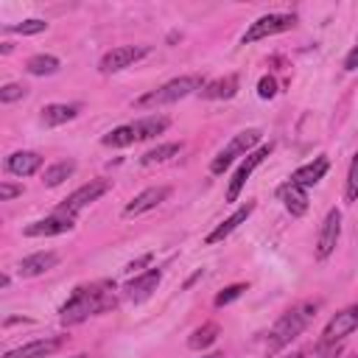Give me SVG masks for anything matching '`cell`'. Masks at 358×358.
I'll return each instance as SVG.
<instances>
[{"label": "cell", "mask_w": 358, "mask_h": 358, "mask_svg": "<svg viewBox=\"0 0 358 358\" xmlns=\"http://www.w3.org/2000/svg\"><path fill=\"white\" fill-rule=\"evenodd\" d=\"M117 305V294H115V282L112 280H98L90 285H78L70 299L59 308V319L62 324H78L95 313H106Z\"/></svg>", "instance_id": "6da1fadb"}, {"label": "cell", "mask_w": 358, "mask_h": 358, "mask_svg": "<svg viewBox=\"0 0 358 358\" xmlns=\"http://www.w3.org/2000/svg\"><path fill=\"white\" fill-rule=\"evenodd\" d=\"M316 308H319V302H302V305L285 310L268 333V352H277L285 344H291V338H296L308 327V322L316 316Z\"/></svg>", "instance_id": "7a4b0ae2"}, {"label": "cell", "mask_w": 358, "mask_h": 358, "mask_svg": "<svg viewBox=\"0 0 358 358\" xmlns=\"http://www.w3.org/2000/svg\"><path fill=\"white\" fill-rule=\"evenodd\" d=\"M201 90H204V78L201 76H179V78H171L168 84L140 95L134 101V106H140V109L143 106H162V103H173L179 98H187V95L201 92Z\"/></svg>", "instance_id": "3957f363"}, {"label": "cell", "mask_w": 358, "mask_h": 358, "mask_svg": "<svg viewBox=\"0 0 358 358\" xmlns=\"http://www.w3.org/2000/svg\"><path fill=\"white\" fill-rule=\"evenodd\" d=\"M260 137H263L260 129H243V131H238V134L227 143V148H221V151L215 154V159L210 162V173H224L241 154L246 157V154L252 151V145L260 143Z\"/></svg>", "instance_id": "277c9868"}, {"label": "cell", "mask_w": 358, "mask_h": 358, "mask_svg": "<svg viewBox=\"0 0 358 358\" xmlns=\"http://www.w3.org/2000/svg\"><path fill=\"white\" fill-rule=\"evenodd\" d=\"M294 22H296L294 14H282V11L263 14V17H257V20L243 31L241 42H243V45H252V42H257V39H266V36H274V34H282V31H291Z\"/></svg>", "instance_id": "5b68a950"}, {"label": "cell", "mask_w": 358, "mask_h": 358, "mask_svg": "<svg viewBox=\"0 0 358 358\" xmlns=\"http://www.w3.org/2000/svg\"><path fill=\"white\" fill-rule=\"evenodd\" d=\"M352 330H358V302L350 305V308H344V310H338V313L324 324L319 347H322V350H324V347H333V344H338L344 336H350Z\"/></svg>", "instance_id": "8992f818"}, {"label": "cell", "mask_w": 358, "mask_h": 358, "mask_svg": "<svg viewBox=\"0 0 358 358\" xmlns=\"http://www.w3.org/2000/svg\"><path fill=\"white\" fill-rule=\"evenodd\" d=\"M106 190H109V182H106V179H92V182L81 185L78 190H73V193L64 199V204L59 207V213H64V215H73V218H76L84 207H90L92 201H98Z\"/></svg>", "instance_id": "52a82bcc"}, {"label": "cell", "mask_w": 358, "mask_h": 358, "mask_svg": "<svg viewBox=\"0 0 358 358\" xmlns=\"http://www.w3.org/2000/svg\"><path fill=\"white\" fill-rule=\"evenodd\" d=\"M271 143H266V145H260V148H255V151H249L246 154V159L238 165V171H235V176H232V182H229V187H227V201H238V196H241V190H243V185H246V179L252 176V171L271 154Z\"/></svg>", "instance_id": "ba28073f"}, {"label": "cell", "mask_w": 358, "mask_h": 358, "mask_svg": "<svg viewBox=\"0 0 358 358\" xmlns=\"http://www.w3.org/2000/svg\"><path fill=\"white\" fill-rule=\"evenodd\" d=\"M148 53L145 45H120V48H112L101 56V73H117V70H126L131 67L134 62H140L143 56Z\"/></svg>", "instance_id": "9c48e42d"}, {"label": "cell", "mask_w": 358, "mask_h": 358, "mask_svg": "<svg viewBox=\"0 0 358 358\" xmlns=\"http://www.w3.org/2000/svg\"><path fill=\"white\" fill-rule=\"evenodd\" d=\"M338 235H341V213L333 207V210H327V215L319 227V238H316V257L319 260H327L336 252Z\"/></svg>", "instance_id": "30bf717a"}, {"label": "cell", "mask_w": 358, "mask_h": 358, "mask_svg": "<svg viewBox=\"0 0 358 358\" xmlns=\"http://www.w3.org/2000/svg\"><path fill=\"white\" fill-rule=\"evenodd\" d=\"M171 196V187L168 185H157V187H145L143 193H137L129 204H126V210H123V215L126 218H131V215H143V213H148V210H154L157 204H162L165 199Z\"/></svg>", "instance_id": "8fae6325"}, {"label": "cell", "mask_w": 358, "mask_h": 358, "mask_svg": "<svg viewBox=\"0 0 358 358\" xmlns=\"http://www.w3.org/2000/svg\"><path fill=\"white\" fill-rule=\"evenodd\" d=\"M73 229V215H64V213H53L48 218H39L34 224H28L22 232L28 238H50V235H62V232H70Z\"/></svg>", "instance_id": "7c38bea8"}, {"label": "cell", "mask_w": 358, "mask_h": 358, "mask_svg": "<svg viewBox=\"0 0 358 358\" xmlns=\"http://www.w3.org/2000/svg\"><path fill=\"white\" fill-rule=\"evenodd\" d=\"M62 344H64L62 336L36 338V341H28V344H22V347H17V350H8L3 358H48V355H53Z\"/></svg>", "instance_id": "4fadbf2b"}, {"label": "cell", "mask_w": 358, "mask_h": 358, "mask_svg": "<svg viewBox=\"0 0 358 358\" xmlns=\"http://www.w3.org/2000/svg\"><path fill=\"white\" fill-rule=\"evenodd\" d=\"M159 280H162V271H159V268H148V271L137 274V277L126 285V296H129L131 302H143V299H148V296L157 291Z\"/></svg>", "instance_id": "5bb4252c"}, {"label": "cell", "mask_w": 358, "mask_h": 358, "mask_svg": "<svg viewBox=\"0 0 358 358\" xmlns=\"http://www.w3.org/2000/svg\"><path fill=\"white\" fill-rule=\"evenodd\" d=\"M252 210H255V204H252V201H246L243 207H238V210H235L229 218H224V221H221V224H218V227H215V229H213V232L204 238V243H207V246L221 243L227 235H232V232H235V229H238V227H241V224H243V221L252 215Z\"/></svg>", "instance_id": "9a60e30c"}, {"label": "cell", "mask_w": 358, "mask_h": 358, "mask_svg": "<svg viewBox=\"0 0 358 358\" xmlns=\"http://www.w3.org/2000/svg\"><path fill=\"white\" fill-rule=\"evenodd\" d=\"M277 196L282 199V204H285V210L291 213V215H305L308 213V190L305 187H299V185H294L291 179L285 182V185H280V190H277Z\"/></svg>", "instance_id": "2e32d148"}, {"label": "cell", "mask_w": 358, "mask_h": 358, "mask_svg": "<svg viewBox=\"0 0 358 358\" xmlns=\"http://www.w3.org/2000/svg\"><path fill=\"white\" fill-rule=\"evenodd\" d=\"M59 263V255L56 252H34V255H28V257H22L20 260V277H39V274H45V271H50L53 266Z\"/></svg>", "instance_id": "e0dca14e"}, {"label": "cell", "mask_w": 358, "mask_h": 358, "mask_svg": "<svg viewBox=\"0 0 358 358\" xmlns=\"http://www.w3.org/2000/svg\"><path fill=\"white\" fill-rule=\"evenodd\" d=\"M42 168V157L36 151H14L6 159V171L14 176H31Z\"/></svg>", "instance_id": "ac0fdd59"}, {"label": "cell", "mask_w": 358, "mask_h": 358, "mask_svg": "<svg viewBox=\"0 0 358 358\" xmlns=\"http://www.w3.org/2000/svg\"><path fill=\"white\" fill-rule=\"evenodd\" d=\"M327 168H330V159H327V157H316L313 162H308V165L296 168V171L291 173V182L308 190V187H313V185L327 173Z\"/></svg>", "instance_id": "d6986e66"}, {"label": "cell", "mask_w": 358, "mask_h": 358, "mask_svg": "<svg viewBox=\"0 0 358 358\" xmlns=\"http://www.w3.org/2000/svg\"><path fill=\"white\" fill-rule=\"evenodd\" d=\"M81 112V103H48L42 109V123L45 126H62L67 120H73Z\"/></svg>", "instance_id": "ffe728a7"}, {"label": "cell", "mask_w": 358, "mask_h": 358, "mask_svg": "<svg viewBox=\"0 0 358 358\" xmlns=\"http://www.w3.org/2000/svg\"><path fill=\"white\" fill-rule=\"evenodd\" d=\"M235 92H238V76H235V73H229V76H224V78H215V81L204 84L201 98L218 101V98H232Z\"/></svg>", "instance_id": "44dd1931"}, {"label": "cell", "mask_w": 358, "mask_h": 358, "mask_svg": "<svg viewBox=\"0 0 358 358\" xmlns=\"http://www.w3.org/2000/svg\"><path fill=\"white\" fill-rule=\"evenodd\" d=\"M131 126H134L137 140H151V137H157V134H162V131L168 129V117H162V115H148V117L134 120Z\"/></svg>", "instance_id": "7402d4cb"}, {"label": "cell", "mask_w": 358, "mask_h": 358, "mask_svg": "<svg viewBox=\"0 0 358 358\" xmlns=\"http://www.w3.org/2000/svg\"><path fill=\"white\" fill-rule=\"evenodd\" d=\"M59 67H62L59 59L50 56V53H36V56H31V59L25 62V70H28L31 76H53Z\"/></svg>", "instance_id": "603a6c76"}, {"label": "cell", "mask_w": 358, "mask_h": 358, "mask_svg": "<svg viewBox=\"0 0 358 358\" xmlns=\"http://www.w3.org/2000/svg\"><path fill=\"white\" fill-rule=\"evenodd\" d=\"M215 338H218V324H215V322H207V324H201V327H196V330L190 333L187 347H190V350H204V347H210Z\"/></svg>", "instance_id": "cb8c5ba5"}, {"label": "cell", "mask_w": 358, "mask_h": 358, "mask_svg": "<svg viewBox=\"0 0 358 358\" xmlns=\"http://www.w3.org/2000/svg\"><path fill=\"white\" fill-rule=\"evenodd\" d=\"M134 140H137L134 126H117V129H112L109 134L101 137V143L109 145V148H126V145H131Z\"/></svg>", "instance_id": "d4e9b609"}, {"label": "cell", "mask_w": 358, "mask_h": 358, "mask_svg": "<svg viewBox=\"0 0 358 358\" xmlns=\"http://www.w3.org/2000/svg\"><path fill=\"white\" fill-rule=\"evenodd\" d=\"M73 171H76V162H73V159H64V162H56V165H50V168L45 171V176H42V182H45L48 187H56V185H62L64 179H70V176H73Z\"/></svg>", "instance_id": "484cf974"}, {"label": "cell", "mask_w": 358, "mask_h": 358, "mask_svg": "<svg viewBox=\"0 0 358 358\" xmlns=\"http://www.w3.org/2000/svg\"><path fill=\"white\" fill-rule=\"evenodd\" d=\"M179 151H182V145H179V143H162V145H157V148H151V151H145V154H143V165L165 162V159L176 157Z\"/></svg>", "instance_id": "4316f807"}, {"label": "cell", "mask_w": 358, "mask_h": 358, "mask_svg": "<svg viewBox=\"0 0 358 358\" xmlns=\"http://www.w3.org/2000/svg\"><path fill=\"white\" fill-rule=\"evenodd\" d=\"M344 199H347V201H358V154L350 159L347 185H344Z\"/></svg>", "instance_id": "83f0119b"}, {"label": "cell", "mask_w": 358, "mask_h": 358, "mask_svg": "<svg viewBox=\"0 0 358 358\" xmlns=\"http://www.w3.org/2000/svg\"><path fill=\"white\" fill-rule=\"evenodd\" d=\"M45 28H48V22H45V20H39V17H31V20H22V22H17V25H8V31H11V34H22V36L42 34Z\"/></svg>", "instance_id": "f1b7e54d"}, {"label": "cell", "mask_w": 358, "mask_h": 358, "mask_svg": "<svg viewBox=\"0 0 358 358\" xmlns=\"http://www.w3.org/2000/svg\"><path fill=\"white\" fill-rule=\"evenodd\" d=\"M243 291H246V285H243V282H235V285H227V288H224V291H221V294L215 296V305H218V308H224V305H229V302H235V299H238V296H241Z\"/></svg>", "instance_id": "f546056e"}, {"label": "cell", "mask_w": 358, "mask_h": 358, "mask_svg": "<svg viewBox=\"0 0 358 358\" xmlns=\"http://www.w3.org/2000/svg\"><path fill=\"white\" fill-rule=\"evenodd\" d=\"M20 98H25V87L22 84H6V87H0V103H14Z\"/></svg>", "instance_id": "4dcf8cb0"}, {"label": "cell", "mask_w": 358, "mask_h": 358, "mask_svg": "<svg viewBox=\"0 0 358 358\" xmlns=\"http://www.w3.org/2000/svg\"><path fill=\"white\" fill-rule=\"evenodd\" d=\"M257 95H260V98H274V95H277V81H274V76H263V78L257 81Z\"/></svg>", "instance_id": "1f68e13d"}, {"label": "cell", "mask_w": 358, "mask_h": 358, "mask_svg": "<svg viewBox=\"0 0 358 358\" xmlns=\"http://www.w3.org/2000/svg\"><path fill=\"white\" fill-rule=\"evenodd\" d=\"M14 196H22V185H11V182H0V201H8Z\"/></svg>", "instance_id": "d6a6232c"}, {"label": "cell", "mask_w": 358, "mask_h": 358, "mask_svg": "<svg viewBox=\"0 0 358 358\" xmlns=\"http://www.w3.org/2000/svg\"><path fill=\"white\" fill-rule=\"evenodd\" d=\"M148 263H151V255H143V257L131 260V263L126 266V271H129V274H134V271H140V268H143V266H148Z\"/></svg>", "instance_id": "836d02e7"}, {"label": "cell", "mask_w": 358, "mask_h": 358, "mask_svg": "<svg viewBox=\"0 0 358 358\" xmlns=\"http://www.w3.org/2000/svg\"><path fill=\"white\" fill-rule=\"evenodd\" d=\"M319 358H336V350H327V347H324V352H322Z\"/></svg>", "instance_id": "e575fe53"}, {"label": "cell", "mask_w": 358, "mask_h": 358, "mask_svg": "<svg viewBox=\"0 0 358 358\" xmlns=\"http://www.w3.org/2000/svg\"><path fill=\"white\" fill-rule=\"evenodd\" d=\"M8 282H11V277H8V274H3V277H0V288H6Z\"/></svg>", "instance_id": "d590c367"}, {"label": "cell", "mask_w": 358, "mask_h": 358, "mask_svg": "<svg viewBox=\"0 0 358 358\" xmlns=\"http://www.w3.org/2000/svg\"><path fill=\"white\" fill-rule=\"evenodd\" d=\"M204 358H227L224 352H210V355H204Z\"/></svg>", "instance_id": "8d00e7d4"}, {"label": "cell", "mask_w": 358, "mask_h": 358, "mask_svg": "<svg viewBox=\"0 0 358 358\" xmlns=\"http://www.w3.org/2000/svg\"><path fill=\"white\" fill-rule=\"evenodd\" d=\"M285 358H305V352H291V355H285Z\"/></svg>", "instance_id": "74e56055"}, {"label": "cell", "mask_w": 358, "mask_h": 358, "mask_svg": "<svg viewBox=\"0 0 358 358\" xmlns=\"http://www.w3.org/2000/svg\"><path fill=\"white\" fill-rule=\"evenodd\" d=\"M73 358H87V355H73Z\"/></svg>", "instance_id": "f35d334b"}, {"label": "cell", "mask_w": 358, "mask_h": 358, "mask_svg": "<svg viewBox=\"0 0 358 358\" xmlns=\"http://www.w3.org/2000/svg\"><path fill=\"white\" fill-rule=\"evenodd\" d=\"M347 358H355V355H347Z\"/></svg>", "instance_id": "ab89813d"}, {"label": "cell", "mask_w": 358, "mask_h": 358, "mask_svg": "<svg viewBox=\"0 0 358 358\" xmlns=\"http://www.w3.org/2000/svg\"><path fill=\"white\" fill-rule=\"evenodd\" d=\"M355 48H358V45H355Z\"/></svg>", "instance_id": "60d3db41"}]
</instances>
